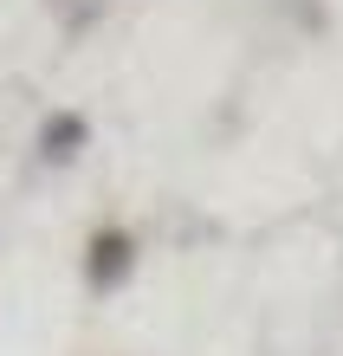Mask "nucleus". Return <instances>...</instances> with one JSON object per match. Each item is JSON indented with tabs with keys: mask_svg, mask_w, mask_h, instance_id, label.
I'll return each instance as SVG.
<instances>
[{
	"mask_svg": "<svg viewBox=\"0 0 343 356\" xmlns=\"http://www.w3.org/2000/svg\"><path fill=\"white\" fill-rule=\"evenodd\" d=\"M130 272V240L123 234H97L91 240V285H117Z\"/></svg>",
	"mask_w": 343,
	"mask_h": 356,
	"instance_id": "f257e3e1",
	"label": "nucleus"
}]
</instances>
